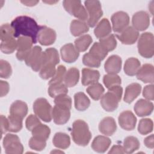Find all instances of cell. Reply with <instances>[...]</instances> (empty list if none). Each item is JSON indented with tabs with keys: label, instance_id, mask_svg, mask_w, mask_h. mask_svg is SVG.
Masks as SVG:
<instances>
[{
	"label": "cell",
	"instance_id": "cell-22",
	"mask_svg": "<svg viewBox=\"0 0 154 154\" xmlns=\"http://www.w3.org/2000/svg\"><path fill=\"white\" fill-rule=\"evenodd\" d=\"M100 73L98 70L84 68L82 70L81 83L83 85H89L98 82Z\"/></svg>",
	"mask_w": 154,
	"mask_h": 154
},
{
	"label": "cell",
	"instance_id": "cell-23",
	"mask_svg": "<svg viewBox=\"0 0 154 154\" xmlns=\"http://www.w3.org/2000/svg\"><path fill=\"white\" fill-rule=\"evenodd\" d=\"M111 143V141L109 138L103 135H98L94 138L91 146L94 151L103 153L109 148Z\"/></svg>",
	"mask_w": 154,
	"mask_h": 154
},
{
	"label": "cell",
	"instance_id": "cell-48",
	"mask_svg": "<svg viewBox=\"0 0 154 154\" xmlns=\"http://www.w3.org/2000/svg\"><path fill=\"white\" fill-rule=\"evenodd\" d=\"M83 64L90 67H99L100 66V61L96 58L89 52L84 55L82 58Z\"/></svg>",
	"mask_w": 154,
	"mask_h": 154
},
{
	"label": "cell",
	"instance_id": "cell-12",
	"mask_svg": "<svg viewBox=\"0 0 154 154\" xmlns=\"http://www.w3.org/2000/svg\"><path fill=\"white\" fill-rule=\"evenodd\" d=\"M133 28L137 31H143L146 30L150 25V17L149 14L144 11L135 13L132 19Z\"/></svg>",
	"mask_w": 154,
	"mask_h": 154
},
{
	"label": "cell",
	"instance_id": "cell-16",
	"mask_svg": "<svg viewBox=\"0 0 154 154\" xmlns=\"http://www.w3.org/2000/svg\"><path fill=\"white\" fill-rule=\"evenodd\" d=\"M60 54L62 60L67 63L75 62L79 55V52L72 43H67L63 46L60 49Z\"/></svg>",
	"mask_w": 154,
	"mask_h": 154
},
{
	"label": "cell",
	"instance_id": "cell-4",
	"mask_svg": "<svg viewBox=\"0 0 154 154\" xmlns=\"http://www.w3.org/2000/svg\"><path fill=\"white\" fill-rule=\"evenodd\" d=\"M138 53L143 57L150 58L154 54V37L151 32L143 33L138 42Z\"/></svg>",
	"mask_w": 154,
	"mask_h": 154
},
{
	"label": "cell",
	"instance_id": "cell-6",
	"mask_svg": "<svg viewBox=\"0 0 154 154\" xmlns=\"http://www.w3.org/2000/svg\"><path fill=\"white\" fill-rule=\"evenodd\" d=\"M33 109L35 114L42 120L45 122H50L52 120V108L46 99H36L33 104Z\"/></svg>",
	"mask_w": 154,
	"mask_h": 154
},
{
	"label": "cell",
	"instance_id": "cell-14",
	"mask_svg": "<svg viewBox=\"0 0 154 154\" xmlns=\"http://www.w3.org/2000/svg\"><path fill=\"white\" fill-rule=\"evenodd\" d=\"M57 38L55 31L46 26H41L38 33L37 41L43 46H48L53 44Z\"/></svg>",
	"mask_w": 154,
	"mask_h": 154
},
{
	"label": "cell",
	"instance_id": "cell-56",
	"mask_svg": "<svg viewBox=\"0 0 154 154\" xmlns=\"http://www.w3.org/2000/svg\"><path fill=\"white\" fill-rule=\"evenodd\" d=\"M123 147L120 145H114L109 151V153H124Z\"/></svg>",
	"mask_w": 154,
	"mask_h": 154
},
{
	"label": "cell",
	"instance_id": "cell-9",
	"mask_svg": "<svg viewBox=\"0 0 154 154\" xmlns=\"http://www.w3.org/2000/svg\"><path fill=\"white\" fill-rule=\"evenodd\" d=\"M3 147L7 154H21L23 152V147L17 135L8 134L2 141Z\"/></svg>",
	"mask_w": 154,
	"mask_h": 154
},
{
	"label": "cell",
	"instance_id": "cell-49",
	"mask_svg": "<svg viewBox=\"0 0 154 154\" xmlns=\"http://www.w3.org/2000/svg\"><path fill=\"white\" fill-rule=\"evenodd\" d=\"M12 73L11 65L5 60H1L0 61V76L2 78H8Z\"/></svg>",
	"mask_w": 154,
	"mask_h": 154
},
{
	"label": "cell",
	"instance_id": "cell-11",
	"mask_svg": "<svg viewBox=\"0 0 154 154\" xmlns=\"http://www.w3.org/2000/svg\"><path fill=\"white\" fill-rule=\"evenodd\" d=\"M32 40L28 37L20 36L17 40L16 57L20 61L25 60L26 55L32 48Z\"/></svg>",
	"mask_w": 154,
	"mask_h": 154
},
{
	"label": "cell",
	"instance_id": "cell-34",
	"mask_svg": "<svg viewBox=\"0 0 154 154\" xmlns=\"http://www.w3.org/2000/svg\"><path fill=\"white\" fill-rule=\"evenodd\" d=\"M140 144L137 138L134 136H129L125 138L123 142V150L125 153H132L140 147Z\"/></svg>",
	"mask_w": 154,
	"mask_h": 154
},
{
	"label": "cell",
	"instance_id": "cell-42",
	"mask_svg": "<svg viewBox=\"0 0 154 154\" xmlns=\"http://www.w3.org/2000/svg\"><path fill=\"white\" fill-rule=\"evenodd\" d=\"M0 49L4 54H12L17 49V40L13 37L9 40L2 41L0 45Z\"/></svg>",
	"mask_w": 154,
	"mask_h": 154
},
{
	"label": "cell",
	"instance_id": "cell-46",
	"mask_svg": "<svg viewBox=\"0 0 154 154\" xmlns=\"http://www.w3.org/2000/svg\"><path fill=\"white\" fill-rule=\"evenodd\" d=\"M66 73V69L65 66L63 65H60L56 70V73L55 75L49 81V85L55 84V83L63 82V81H64Z\"/></svg>",
	"mask_w": 154,
	"mask_h": 154
},
{
	"label": "cell",
	"instance_id": "cell-3",
	"mask_svg": "<svg viewBox=\"0 0 154 154\" xmlns=\"http://www.w3.org/2000/svg\"><path fill=\"white\" fill-rule=\"evenodd\" d=\"M122 93L123 88L120 85H115L108 88V92L100 98L102 107L108 112L114 111L118 107Z\"/></svg>",
	"mask_w": 154,
	"mask_h": 154
},
{
	"label": "cell",
	"instance_id": "cell-45",
	"mask_svg": "<svg viewBox=\"0 0 154 154\" xmlns=\"http://www.w3.org/2000/svg\"><path fill=\"white\" fill-rule=\"evenodd\" d=\"M14 30L9 23H5L1 26L0 37L1 41H5L12 38L14 37Z\"/></svg>",
	"mask_w": 154,
	"mask_h": 154
},
{
	"label": "cell",
	"instance_id": "cell-7",
	"mask_svg": "<svg viewBox=\"0 0 154 154\" xmlns=\"http://www.w3.org/2000/svg\"><path fill=\"white\" fill-rule=\"evenodd\" d=\"M63 5L66 11L79 20L84 22L88 20L87 10L80 1L65 0L63 1Z\"/></svg>",
	"mask_w": 154,
	"mask_h": 154
},
{
	"label": "cell",
	"instance_id": "cell-47",
	"mask_svg": "<svg viewBox=\"0 0 154 154\" xmlns=\"http://www.w3.org/2000/svg\"><path fill=\"white\" fill-rule=\"evenodd\" d=\"M55 105L65 108L70 110L72 107V99L67 94H63L56 97L54 99Z\"/></svg>",
	"mask_w": 154,
	"mask_h": 154
},
{
	"label": "cell",
	"instance_id": "cell-37",
	"mask_svg": "<svg viewBox=\"0 0 154 154\" xmlns=\"http://www.w3.org/2000/svg\"><path fill=\"white\" fill-rule=\"evenodd\" d=\"M86 91L93 100H97L102 97L105 90L100 83L96 82L88 87Z\"/></svg>",
	"mask_w": 154,
	"mask_h": 154
},
{
	"label": "cell",
	"instance_id": "cell-52",
	"mask_svg": "<svg viewBox=\"0 0 154 154\" xmlns=\"http://www.w3.org/2000/svg\"><path fill=\"white\" fill-rule=\"evenodd\" d=\"M153 85L152 84L151 85H147L144 87L143 91V96L150 100H153L154 99V93H153Z\"/></svg>",
	"mask_w": 154,
	"mask_h": 154
},
{
	"label": "cell",
	"instance_id": "cell-38",
	"mask_svg": "<svg viewBox=\"0 0 154 154\" xmlns=\"http://www.w3.org/2000/svg\"><path fill=\"white\" fill-rule=\"evenodd\" d=\"M89 53L100 61L108 55V52L103 48L99 42H96L93 45L90 49Z\"/></svg>",
	"mask_w": 154,
	"mask_h": 154
},
{
	"label": "cell",
	"instance_id": "cell-31",
	"mask_svg": "<svg viewBox=\"0 0 154 154\" xmlns=\"http://www.w3.org/2000/svg\"><path fill=\"white\" fill-rule=\"evenodd\" d=\"M74 100L75 108L80 111H85L90 105L89 98L83 92L76 93L74 96Z\"/></svg>",
	"mask_w": 154,
	"mask_h": 154
},
{
	"label": "cell",
	"instance_id": "cell-21",
	"mask_svg": "<svg viewBox=\"0 0 154 154\" xmlns=\"http://www.w3.org/2000/svg\"><path fill=\"white\" fill-rule=\"evenodd\" d=\"M116 121L111 117H105L100 121L99 125V131L106 136H111L116 132Z\"/></svg>",
	"mask_w": 154,
	"mask_h": 154
},
{
	"label": "cell",
	"instance_id": "cell-26",
	"mask_svg": "<svg viewBox=\"0 0 154 154\" xmlns=\"http://www.w3.org/2000/svg\"><path fill=\"white\" fill-rule=\"evenodd\" d=\"M28 113V106L26 103L22 100L14 102L10 108V114L16 117L23 119Z\"/></svg>",
	"mask_w": 154,
	"mask_h": 154
},
{
	"label": "cell",
	"instance_id": "cell-2",
	"mask_svg": "<svg viewBox=\"0 0 154 154\" xmlns=\"http://www.w3.org/2000/svg\"><path fill=\"white\" fill-rule=\"evenodd\" d=\"M71 135L73 141L81 146H87L91 138L88 125L82 120H77L73 123Z\"/></svg>",
	"mask_w": 154,
	"mask_h": 154
},
{
	"label": "cell",
	"instance_id": "cell-35",
	"mask_svg": "<svg viewBox=\"0 0 154 154\" xmlns=\"http://www.w3.org/2000/svg\"><path fill=\"white\" fill-rule=\"evenodd\" d=\"M67 87L63 82L50 84L48 88L49 95L54 98L60 95L67 94Z\"/></svg>",
	"mask_w": 154,
	"mask_h": 154
},
{
	"label": "cell",
	"instance_id": "cell-29",
	"mask_svg": "<svg viewBox=\"0 0 154 154\" xmlns=\"http://www.w3.org/2000/svg\"><path fill=\"white\" fill-rule=\"evenodd\" d=\"M43 66L46 64H52L56 66L60 63L59 54L55 48H50L46 49L43 52Z\"/></svg>",
	"mask_w": 154,
	"mask_h": 154
},
{
	"label": "cell",
	"instance_id": "cell-1",
	"mask_svg": "<svg viewBox=\"0 0 154 154\" xmlns=\"http://www.w3.org/2000/svg\"><path fill=\"white\" fill-rule=\"evenodd\" d=\"M10 25L14 30V37L20 35L28 37L32 40L34 44L37 43L41 26L38 25L34 19L27 16H20L13 19Z\"/></svg>",
	"mask_w": 154,
	"mask_h": 154
},
{
	"label": "cell",
	"instance_id": "cell-5",
	"mask_svg": "<svg viewBox=\"0 0 154 154\" xmlns=\"http://www.w3.org/2000/svg\"><path fill=\"white\" fill-rule=\"evenodd\" d=\"M84 4L88 13L87 24L90 27H94L103 14L101 4L99 1H86Z\"/></svg>",
	"mask_w": 154,
	"mask_h": 154
},
{
	"label": "cell",
	"instance_id": "cell-30",
	"mask_svg": "<svg viewBox=\"0 0 154 154\" xmlns=\"http://www.w3.org/2000/svg\"><path fill=\"white\" fill-rule=\"evenodd\" d=\"M141 64L140 61L134 57L129 58L125 61L124 65L125 73L128 76H134L140 69Z\"/></svg>",
	"mask_w": 154,
	"mask_h": 154
},
{
	"label": "cell",
	"instance_id": "cell-28",
	"mask_svg": "<svg viewBox=\"0 0 154 154\" xmlns=\"http://www.w3.org/2000/svg\"><path fill=\"white\" fill-rule=\"evenodd\" d=\"M70 30L73 36L77 37L88 32L89 28L88 25L84 21L73 20L71 22Z\"/></svg>",
	"mask_w": 154,
	"mask_h": 154
},
{
	"label": "cell",
	"instance_id": "cell-13",
	"mask_svg": "<svg viewBox=\"0 0 154 154\" xmlns=\"http://www.w3.org/2000/svg\"><path fill=\"white\" fill-rule=\"evenodd\" d=\"M116 37L124 45H133L138 38L139 32L133 26H128L116 34Z\"/></svg>",
	"mask_w": 154,
	"mask_h": 154
},
{
	"label": "cell",
	"instance_id": "cell-54",
	"mask_svg": "<svg viewBox=\"0 0 154 154\" xmlns=\"http://www.w3.org/2000/svg\"><path fill=\"white\" fill-rule=\"evenodd\" d=\"M0 89H1V97H4L7 95L9 91V84L7 82L1 81H0Z\"/></svg>",
	"mask_w": 154,
	"mask_h": 154
},
{
	"label": "cell",
	"instance_id": "cell-43",
	"mask_svg": "<svg viewBox=\"0 0 154 154\" xmlns=\"http://www.w3.org/2000/svg\"><path fill=\"white\" fill-rule=\"evenodd\" d=\"M103 82L105 86L108 89L115 85H120L122 80L117 74H107L104 75Z\"/></svg>",
	"mask_w": 154,
	"mask_h": 154
},
{
	"label": "cell",
	"instance_id": "cell-15",
	"mask_svg": "<svg viewBox=\"0 0 154 154\" xmlns=\"http://www.w3.org/2000/svg\"><path fill=\"white\" fill-rule=\"evenodd\" d=\"M119 123L120 127L126 131H132L135 128L137 118L131 111H125L119 116Z\"/></svg>",
	"mask_w": 154,
	"mask_h": 154
},
{
	"label": "cell",
	"instance_id": "cell-32",
	"mask_svg": "<svg viewBox=\"0 0 154 154\" xmlns=\"http://www.w3.org/2000/svg\"><path fill=\"white\" fill-rule=\"evenodd\" d=\"M52 142L55 147L61 149H66L70 144V139L67 134L63 132H57L55 134Z\"/></svg>",
	"mask_w": 154,
	"mask_h": 154
},
{
	"label": "cell",
	"instance_id": "cell-18",
	"mask_svg": "<svg viewBox=\"0 0 154 154\" xmlns=\"http://www.w3.org/2000/svg\"><path fill=\"white\" fill-rule=\"evenodd\" d=\"M138 79L144 83L153 84L154 81V69L153 65L150 64H144L137 73Z\"/></svg>",
	"mask_w": 154,
	"mask_h": 154
},
{
	"label": "cell",
	"instance_id": "cell-39",
	"mask_svg": "<svg viewBox=\"0 0 154 154\" xmlns=\"http://www.w3.org/2000/svg\"><path fill=\"white\" fill-rule=\"evenodd\" d=\"M8 125V131L17 132L22 128V119L14 116H10L7 118Z\"/></svg>",
	"mask_w": 154,
	"mask_h": 154
},
{
	"label": "cell",
	"instance_id": "cell-25",
	"mask_svg": "<svg viewBox=\"0 0 154 154\" xmlns=\"http://www.w3.org/2000/svg\"><path fill=\"white\" fill-rule=\"evenodd\" d=\"M141 86L138 83H132L128 85L126 89L124 95V101L128 103L132 102L140 94Z\"/></svg>",
	"mask_w": 154,
	"mask_h": 154
},
{
	"label": "cell",
	"instance_id": "cell-24",
	"mask_svg": "<svg viewBox=\"0 0 154 154\" xmlns=\"http://www.w3.org/2000/svg\"><path fill=\"white\" fill-rule=\"evenodd\" d=\"M111 24L106 18L102 19L96 25L94 33L97 38H103L109 35L111 32Z\"/></svg>",
	"mask_w": 154,
	"mask_h": 154
},
{
	"label": "cell",
	"instance_id": "cell-17",
	"mask_svg": "<svg viewBox=\"0 0 154 154\" xmlns=\"http://www.w3.org/2000/svg\"><path fill=\"white\" fill-rule=\"evenodd\" d=\"M52 117L54 123L57 125H64L70 119V109L55 105L52 109Z\"/></svg>",
	"mask_w": 154,
	"mask_h": 154
},
{
	"label": "cell",
	"instance_id": "cell-55",
	"mask_svg": "<svg viewBox=\"0 0 154 154\" xmlns=\"http://www.w3.org/2000/svg\"><path fill=\"white\" fill-rule=\"evenodd\" d=\"M144 143L145 146L150 149H153L154 147V138H153V135L152 134L148 137H147L144 140Z\"/></svg>",
	"mask_w": 154,
	"mask_h": 154
},
{
	"label": "cell",
	"instance_id": "cell-44",
	"mask_svg": "<svg viewBox=\"0 0 154 154\" xmlns=\"http://www.w3.org/2000/svg\"><path fill=\"white\" fill-rule=\"evenodd\" d=\"M55 66L52 64H45L40 70V76L43 79H48L52 78L56 73Z\"/></svg>",
	"mask_w": 154,
	"mask_h": 154
},
{
	"label": "cell",
	"instance_id": "cell-41",
	"mask_svg": "<svg viewBox=\"0 0 154 154\" xmlns=\"http://www.w3.org/2000/svg\"><path fill=\"white\" fill-rule=\"evenodd\" d=\"M99 43L108 52L113 51L117 46V41L113 34L99 39Z\"/></svg>",
	"mask_w": 154,
	"mask_h": 154
},
{
	"label": "cell",
	"instance_id": "cell-19",
	"mask_svg": "<svg viewBox=\"0 0 154 154\" xmlns=\"http://www.w3.org/2000/svg\"><path fill=\"white\" fill-rule=\"evenodd\" d=\"M134 109L139 117L147 116L153 112V104L149 100L141 99L135 103Z\"/></svg>",
	"mask_w": 154,
	"mask_h": 154
},
{
	"label": "cell",
	"instance_id": "cell-20",
	"mask_svg": "<svg viewBox=\"0 0 154 154\" xmlns=\"http://www.w3.org/2000/svg\"><path fill=\"white\" fill-rule=\"evenodd\" d=\"M122 60L117 55L110 56L105 61L104 64L105 70L109 74H117L122 69Z\"/></svg>",
	"mask_w": 154,
	"mask_h": 154
},
{
	"label": "cell",
	"instance_id": "cell-40",
	"mask_svg": "<svg viewBox=\"0 0 154 154\" xmlns=\"http://www.w3.org/2000/svg\"><path fill=\"white\" fill-rule=\"evenodd\" d=\"M153 128V121L150 119H142L138 123V131L141 135H147L152 132Z\"/></svg>",
	"mask_w": 154,
	"mask_h": 154
},
{
	"label": "cell",
	"instance_id": "cell-53",
	"mask_svg": "<svg viewBox=\"0 0 154 154\" xmlns=\"http://www.w3.org/2000/svg\"><path fill=\"white\" fill-rule=\"evenodd\" d=\"M8 119L3 115L1 116V136L6 132L8 131Z\"/></svg>",
	"mask_w": 154,
	"mask_h": 154
},
{
	"label": "cell",
	"instance_id": "cell-27",
	"mask_svg": "<svg viewBox=\"0 0 154 154\" xmlns=\"http://www.w3.org/2000/svg\"><path fill=\"white\" fill-rule=\"evenodd\" d=\"M79 79V72L77 68L71 67L66 73L64 82L67 87H73L76 85Z\"/></svg>",
	"mask_w": 154,
	"mask_h": 154
},
{
	"label": "cell",
	"instance_id": "cell-51",
	"mask_svg": "<svg viewBox=\"0 0 154 154\" xmlns=\"http://www.w3.org/2000/svg\"><path fill=\"white\" fill-rule=\"evenodd\" d=\"M41 124V122L38 119V117L35 115L30 114L26 119L25 122V125L27 129L29 131H32V130L35 128L37 126Z\"/></svg>",
	"mask_w": 154,
	"mask_h": 154
},
{
	"label": "cell",
	"instance_id": "cell-10",
	"mask_svg": "<svg viewBox=\"0 0 154 154\" xmlns=\"http://www.w3.org/2000/svg\"><path fill=\"white\" fill-rule=\"evenodd\" d=\"M113 31L117 33L120 32L128 26L129 23V17L127 13L125 11H117L111 16Z\"/></svg>",
	"mask_w": 154,
	"mask_h": 154
},
{
	"label": "cell",
	"instance_id": "cell-57",
	"mask_svg": "<svg viewBox=\"0 0 154 154\" xmlns=\"http://www.w3.org/2000/svg\"><path fill=\"white\" fill-rule=\"evenodd\" d=\"M21 2L23 4H25V5L26 6H34V5H35L38 2V1H22Z\"/></svg>",
	"mask_w": 154,
	"mask_h": 154
},
{
	"label": "cell",
	"instance_id": "cell-36",
	"mask_svg": "<svg viewBox=\"0 0 154 154\" xmlns=\"http://www.w3.org/2000/svg\"><path fill=\"white\" fill-rule=\"evenodd\" d=\"M92 41V38L90 35H83L75 40V47L78 52H84L88 48Z\"/></svg>",
	"mask_w": 154,
	"mask_h": 154
},
{
	"label": "cell",
	"instance_id": "cell-8",
	"mask_svg": "<svg viewBox=\"0 0 154 154\" xmlns=\"http://www.w3.org/2000/svg\"><path fill=\"white\" fill-rule=\"evenodd\" d=\"M41 47H33L26 55L25 62L34 71L38 72L43 66V56Z\"/></svg>",
	"mask_w": 154,
	"mask_h": 154
},
{
	"label": "cell",
	"instance_id": "cell-50",
	"mask_svg": "<svg viewBox=\"0 0 154 154\" xmlns=\"http://www.w3.org/2000/svg\"><path fill=\"white\" fill-rule=\"evenodd\" d=\"M46 141L39 140L32 137L29 141V146L32 150L36 151L43 150L46 145Z\"/></svg>",
	"mask_w": 154,
	"mask_h": 154
},
{
	"label": "cell",
	"instance_id": "cell-33",
	"mask_svg": "<svg viewBox=\"0 0 154 154\" xmlns=\"http://www.w3.org/2000/svg\"><path fill=\"white\" fill-rule=\"evenodd\" d=\"M32 137L44 141H46L49 137L51 130L50 128L46 125L40 124L34 128L32 131Z\"/></svg>",
	"mask_w": 154,
	"mask_h": 154
}]
</instances>
